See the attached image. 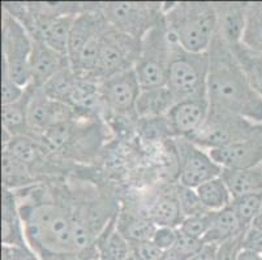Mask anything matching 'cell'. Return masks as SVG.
Here are the masks:
<instances>
[{
	"mask_svg": "<svg viewBox=\"0 0 262 260\" xmlns=\"http://www.w3.org/2000/svg\"><path fill=\"white\" fill-rule=\"evenodd\" d=\"M17 203L26 242L40 260L82 255L77 250L76 219L70 206L58 200L34 199L32 193L29 199H17Z\"/></svg>",
	"mask_w": 262,
	"mask_h": 260,
	"instance_id": "1",
	"label": "cell"
},
{
	"mask_svg": "<svg viewBox=\"0 0 262 260\" xmlns=\"http://www.w3.org/2000/svg\"><path fill=\"white\" fill-rule=\"evenodd\" d=\"M208 52L210 65L206 92L210 108L262 124V97L254 91L230 47L215 35Z\"/></svg>",
	"mask_w": 262,
	"mask_h": 260,
	"instance_id": "2",
	"label": "cell"
},
{
	"mask_svg": "<svg viewBox=\"0 0 262 260\" xmlns=\"http://www.w3.org/2000/svg\"><path fill=\"white\" fill-rule=\"evenodd\" d=\"M163 16L170 37L185 51H209L218 30L214 3H170Z\"/></svg>",
	"mask_w": 262,
	"mask_h": 260,
	"instance_id": "3",
	"label": "cell"
},
{
	"mask_svg": "<svg viewBox=\"0 0 262 260\" xmlns=\"http://www.w3.org/2000/svg\"><path fill=\"white\" fill-rule=\"evenodd\" d=\"M170 39L171 55L166 86L172 92L176 102L208 95L206 82L210 65L209 52L194 54L185 51L172 38L170 37Z\"/></svg>",
	"mask_w": 262,
	"mask_h": 260,
	"instance_id": "4",
	"label": "cell"
},
{
	"mask_svg": "<svg viewBox=\"0 0 262 260\" xmlns=\"http://www.w3.org/2000/svg\"><path fill=\"white\" fill-rule=\"evenodd\" d=\"M170 55L171 39L163 16L141 39L139 59L135 64V72L141 89L166 86Z\"/></svg>",
	"mask_w": 262,
	"mask_h": 260,
	"instance_id": "5",
	"label": "cell"
},
{
	"mask_svg": "<svg viewBox=\"0 0 262 260\" xmlns=\"http://www.w3.org/2000/svg\"><path fill=\"white\" fill-rule=\"evenodd\" d=\"M33 51V38L25 26L8 12L3 11L2 17V54L3 68L12 80L26 89L32 83L30 57Z\"/></svg>",
	"mask_w": 262,
	"mask_h": 260,
	"instance_id": "6",
	"label": "cell"
},
{
	"mask_svg": "<svg viewBox=\"0 0 262 260\" xmlns=\"http://www.w3.org/2000/svg\"><path fill=\"white\" fill-rule=\"evenodd\" d=\"M259 125L262 124L251 123L236 114L210 108L202 128L189 140L209 151L251 138L258 130Z\"/></svg>",
	"mask_w": 262,
	"mask_h": 260,
	"instance_id": "7",
	"label": "cell"
},
{
	"mask_svg": "<svg viewBox=\"0 0 262 260\" xmlns=\"http://www.w3.org/2000/svg\"><path fill=\"white\" fill-rule=\"evenodd\" d=\"M141 40L119 32L107 22L99 39L94 77L103 81L119 72L135 68L139 59Z\"/></svg>",
	"mask_w": 262,
	"mask_h": 260,
	"instance_id": "8",
	"label": "cell"
},
{
	"mask_svg": "<svg viewBox=\"0 0 262 260\" xmlns=\"http://www.w3.org/2000/svg\"><path fill=\"white\" fill-rule=\"evenodd\" d=\"M97 8L113 28L139 40L163 18L162 3L119 2L97 4Z\"/></svg>",
	"mask_w": 262,
	"mask_h": 260,
	"instance_id": "9",
	"label": "cell"
},
{
	"mask_svg": "<svg viewBox=\"0 0 262 260\" xmlns=\"http://www.w3.org/2000/svg\"><path fill=\"white\" fill-rule=\"evenodd\" d=\"M178 149L180 155L179 185L197 189L202 183L222 175L223 169L211 159L209 151L201 149L189 139L180 138Z\"/></svg>",
	"mask_w": 262,
	"mask_h": 260,
	"instance_id": "10",
	"label": "cell"
},
{
	"mask_svg": "<svg viewBox=\"0 0 262 260\" xmlns=\"http://www.w3.org/2000/svg\"><path fill=\"white\" fill-rule=\"evenodd\" d=\"M141 90L135 68H129L101 81V100L115 113L136 114V103Z\"/></svg>",
	"mask_w": 262,
	"mask_h": 260,
	"instance_id": "11",
	"label": "cell"
},
{
	"mask_svg": "<svg viewBox=\"0 0 262 260\" xmlns=\"http://www.w3.org/2000/svg\"><path fill=\"white\" fill-rule=\"evenodd\" d=\"M30 94L29 103H28V129H29L30 137L39 138L42 133L47 129L59 124L61 121L71 120L72 119V107L56 102L45 94L42 89L33 87Z\"/></svg>",
	"mask_w": 262,
	"mask_h": 260,
	"instance_id": "12",
	"label": "cell"
},
{
	"mask_svg": "<svg viewBox=\"0 0 262 260\" xmlns=\"http://www.w3.org/2000/svg\"><path fill=\"white\" fill-rule=\"evenodd\" d=\"M209 109L210 104L208 95L179 100L164 117L167 130L176 137L190 139L205 124Z\"/></svg>",
	"mask_w": 262,
	"mask_h": 260,
	"instance_id": "13",
	"label": "cell"
},
{
	"mask_svg": "<svg viewBox=\"0 0 262 260\" xmlns=\"http://www.w3.org/2000/svg\"><path fill=\"white\" fill-rule=\"evenodd\" d=\"M211 159L222 169H249L262 163V125L251 138L228 146L209 150Z\"/></svg>",
	"mask_w": 262,
	"mask_h": 260,
	"instance_id": "14",
	"label": "cell"
},
{
	"mask_svg": "<svg viewBox=\"0 0 262 260\" xmlns=\"http://www.w3.org/2000/svg\"><path fill=\"white\" fill-rule=\"evenodd\" d=\"M67 55L55 51L46 43L33 39V51L30 57L32 83L30 86L42 89L55 75L70 66Z\"/></svg>",
	"mask_w": 262,
	"mask_h": 260,
	"instance_id": "15",
	"label": "cell"
},
{
	"mask_svg": "<svg viewBox=\"0 0 262 260\" xmlns=\"http://www.w3.org/2000/svg\"><path fill=\"white\" fill-rule=\"evenodd\" d=\"M218 20V35L227 46L242 43L248 3H214Z\"/></svg>",
	"mask_w": 262,
	"mask_h": 260,
	"instance_id": "16",
	"label": "cell"
},
{
	"mask_svg": "<svg viewBox=\"0 0 262 260\" xmlns=\"http://www.w3.org/2000/svg\"><path fill=\"white\" fill-rule=\"evenodd\" d=\"M2 242L3 246L29 247L15 192L4 187L2 195Z\"/></svg>",
	"mask_w": 262,
	"mask_h": 260,
	"instance_id": "17",
	"label": "cell"
},
{
	"mask_svg": "<svg viewBox=\"0 0 262 260\" xmlns=\"http://www.w3.org/2000/svg\"><path fill=\"white\" fill-rule=\"evenodd\" d=\"M175 103V97L167 86L142 89L136 103V116L141 120L166 117Z\"/></svg>",
	"mask_w": 262,
	"mask_h": 260,
	"instance_id": "18",
	"label": "cell"
},
{
	"mask_svg": "<svg viewBox=\"0 0 262 260\" xmlns=\"http://www.w3.org/2000/svg\"><path fill=\"white\" fill-rule=\"evenodd\" d=\"M118 215L108 221L95 241L98 260H127L130 256V243L118 229Z\"/></svg>",
	"mask_w": 262,
	"mask_h": 260,
	"instance_id": "19",
	"label": "cell"
},
{
	"mask_svg": "<svg viewBox=\"0 0 262 260\" xmlns=\"http://www.w3.org/2000/svg\"><path fill=\"white\" fill-rule=\"evenodd\" d=\"M248 228H245L236 214L230 206L226 207L222 211L213 212L211 215V225L208 234L205 235V245H221L227 241L237 238L245 233Z\"/></svg>",
	"mask_w": 262,
	"mask_h": 260,
	"instance_id": "20",
	"label": "cell"
},
{
	"mask_svg": "<svg viewBox=\"0 0 262 260\" xmlns=\"http://www.w3.org/2000/svg\"><path fill=\"white\" fill-rule=\"evenodd\" d=\"M146 218L157 226L179 228L184 218L179 204L178 187L170 192L159 193L147 208Z\"/></svg>",
	"mask_w": 262,
	"mask_h": 260,
	"instance_id": "21",
	"label": "cell"
},
{
	"mask_svg": "<svg viewBox=\"0 0 262 260\" xmlns=\"http://www.w3.org/2000/svg\"><path fill=\"white\" fill-rule=\"evenodd\" d=\"M4 133V132H3ZM3 150L8 151L18 160L34 168L38 163L43 160L45 156L49 154L46 147L40 143L39 139L30 135H15L11 137L9 134L4 133L3 138Z\"/></svg>",
	"mask_w": 262,
	"mask_h": 260,
	"instance_id": "22",
	"label": "cell"
},
{
	"mask_svg": "<svg viewBox=\"0 0 262 260\" xmlns=\"http://www.w3.org/2000/svg\"><path fill=\"white\" fill-rule=\"evenodd\" d=\"M221 177L227 183L232 198L262 193V163L249 169H223Z\"/></svg>",
	"mask_w": 262,
	"mask_h": 260,
	"instance_id": "23",
	"label": "cell"
},
{
	"mask_svg": "<svg viewBox=\"0 0 262 260\" xmlns=\"http://www.w3.org/2000/svg\"><path fill=\"white\" fill-rule=\"evenodd\" d=\"M32 89L28 86L25 90V95L20 100L11 104L2 106V124H3V132L11 137L15 135H30L26 121L28 113V103H29Z\"/></svg>",
	"mask_w": 262,
	"mask_h": 260,
	"instance_id": "24",
	"label": "cell"
},
{
	"mask_svg": "<svg viewBox=\"0 0 262 260\" xmlns=\"http://www.w3.org/2000/svg\"><path fill=\"white\" fill-rule=\"evenodd\" d=\"M2 171L4 189L16 192L29 187L34 182L33 169L4 150L2 155Z\"/></svg>",
	"mask_w": 262,
	"mask_h": 260,
	"instance_id": "25",
	"label": "cell"
},
{
	"mask_svg": "<svg viewBox=\"0 0 262 260\" xmlns=\"http://www.w3.org/2000/svg\"><path fill=\"white\" fill-rule=\"evenodd\" d=\"M118 229L119 232L125 237L129 243L147 242L153 240L157 225L147 218H144L140 214H125L118 215Z\"/></svg>",
	"mask_w": 262,
	"mask_h": 260,
	"instance_id": "26",
	"label": "cell"
},
{
	"mask_svg": "<svg viewBox=\"0 0 262 260\" xmlns=\"http://www.w3.org/2000/svg\"><path fill=\"white\" fill-rule=\"evenodd\" d=\"M205 208L210 212L222 211L232 202V194L221 176L202 183L196 189Z\"/></svg>",
	"mask_w": 262,
	"mask_h": 260,
	"instance_id": "27",
	"label": "cell"
},
{
	"mask_svg": "<svg viewBox=\"0 0 262 260\" xmlns=\"http://www.w3.org/2000/svg\"><path fill=\"white\" fill-rule=\"evenodd\" d=\"M242 46L262 55V2L248 3Z\"/></svg>",
	"mask_w": 262,
	"mask_h": 260,
	"instance_id": "28",
	"label": "cell"
},
{
	"mask_svg": "<svg viewBox=\"0 0 262 260\" xmlns=\"http://www.w3.org/2000/svg\"><path fill=\"white\" fill-rule=\"evenodd\" d=\"M228 47L242 66L245 77L248 78L254 91L262 97V55L249 51L242 44Z\"/></svg>",
	"mask_w": 262,
	"mask_h": 260,
	"instance_id": "29",
	"label": "cell"
},
{
	"mask_svg": "<svg viewBox=\"0 0 262 260\" xmlns=\"http://www.w3.org/2000/svg\"><path fill=\"white\" fill-rule=\"evenodd\" d=\"M230 207L236 214L240 223L245 228H249L262 208V193H252L232 198Z\"/></svg>",
	"mask_w": 262,
	"mask_h": 260,
	"instance_id": "30",
	"label": "cell"
},
{
	"mask_svg": "<svg viewBox=\"0 0 262 260\" xmlns=\"http://www.w3.org/2000/svg\"><path fill=\"white\" fill-rule=\"evenodd\" d=\"M178 199L182 209L183 218H189V216H197V215H204L206 212H210L205 208L197 194L196 189H190L185 186H178Z\"/></svg>",
	"mask_w": 262,
	"mask_h": 260,
	"instance_id": "31",
	"label": "cell"
},
{
	"mask_svg": "<svg viewBox=\"0 0 262 260\" xmlns=\"http://www.w3.org/2000/svg\"><path fill=\"white\" fill-rule=\"evenodd\" d=\"M211 215H213V212H206L204 215L184 218L180 226H179V230L184 234L190 235V237L204 241L205 235L208 234L209 229H210Z\"/></svg>",
	"mask_w": 262,
	"mask_h": 260,
	"instance_id": "32",
	"label": "cell"
},
{
	"mask_svg": "<svg viewBox=\"0 0 262 260\" xmlns=\"http://www.w3.org/2000/svg\"><path fill=\"white\" fill-rule=\"evenodd\" d=\"M25 90L12 80L7 69L2 68V104H11L20 100L25 95Z\"/></svg>",
	"mask_w": 262,
	"mask_h": 260,
	"instance_id": "33",
	"label": "cell"
},
{
	"mask_svg": "<svg viewBox=\"0 0 262 260\" xmlns=\"http://www.w3.org/2000/svg\"><path fill=\"white\" fill-rule=\"evenodd\" d=\"M178 232V241H176L175 246L172 249H175L179 254H182L187 260H189L193 255H196L197 252L204 249L205 242L202 240L184 234V233L179 230V228Z\"/></svg>",
	"mask_w": 262,
	"mask_h": 260,
	"instance_id": "34",
	"label": "cell"
},
{
	"mask_svg": "<svg viewBox=\"0 0 262 260\" xmlns=\"http://www.w3.org/2000/svg\"><path fill=\"white\" fill-rule=\"evenodd\" d=\"M130 256L135 260H162L163 251L151 241L130 243Z\"/></svg>",
	"mask_w": 262,
	"mask_h": 260,
	"instance_id": "35",
	"label": "cell"
},
{
	"mask_svg": "<svg viewBox=\"0 0 262 260\" xmlns=\"http://www.w3.org/2000/svg\"><path fill=\"white\" fill-rule=\"evenodd\" d=\"M178 228H171V226H157L156 233L153 235L151 242L162 251H168L175 246L178 241Z\"/></svg>",
	"mask_w": 262,
	"mask_h": 260,
	"instance_id": "36",
	"label": "cell"
},
{
	"mask_svg": "<svg viewBox=\"0 0 262 260\" xmlns=\"http://www.w3.org/2000/svg\"><path fill=\"white\" fill-rule=\"evenodd\" d=\"M242 247L262 255V228L251 225L243 235Z\"/></svg>",
	"mask_w": 262,
	"mask_h": 260,
	"instance_id": "37",
	"label": "cell"
},
{
	"mask_svg": "<svg viewBox=\"0 0 262 260\" xmlns=\"http://www.w3.org/2000/svg\"><path fill=\"white\" fill-rule=\"evenodd\" d=\"M189 260H216V245H205L204 249Z\"/></svg>",
	"mask_w": 262,
	"mask_h": 260,
	"instance_id": "38",
	"label": "cell"
},
{
	"mask_svg": "<svg viewBox=\"0 0 262 260\" xmlns=\"http://www.w3.org/2000/svg\"><path fill=\"white\" fill-rule=\"evenodd\" d=\"M236 260H262V255L256 254V252L249 251V250H245L242 247V250L237 254Z\"/></svg>",
	"mask_w": 262,
	"mask_h": 260,
	"instance_id": "39",
	"label": "cell"
},
{
	"mask_svg": "<svg viewBox=\"0 0 262 260\" xmlns=\"http://www.w3.org/2000/svg\"><path fill=\"white\" fill-rule=\"evenodd\" d=\"M127 260H135V259H133V257L132 256H129V257H128V259Z\"/></svg>",
	"mask_w": 262,
	"mask_h": 260,
	"instance_id": "40",
	"label": "cell"
}]
</instances>
